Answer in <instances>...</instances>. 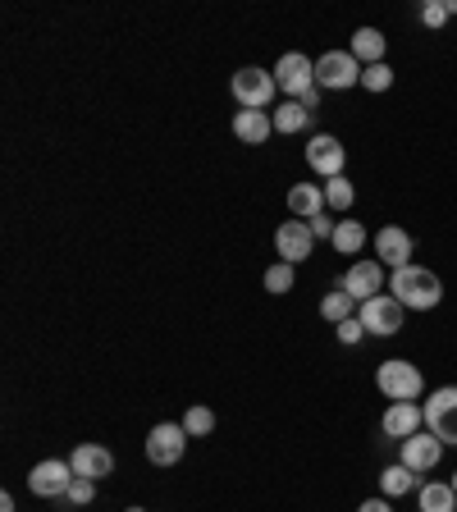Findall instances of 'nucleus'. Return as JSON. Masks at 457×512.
Listing matches in <instances>:
<instances>
[{"label":"nucleus","instance_id":"nucleus-6","mask_svg":"<svg viewBox=\"0 0 457 512\" xmlns=\"http://www.w3.org/2000/svg\"><path fill=\"white\" fill-rule=\"evenodd\" d=\"M275 83H279V92H284V101H302V96L316 87V60H311V55H302V51L279 55Z\"/></svg>","mask_w":457,"mask_h":512},{"label":"nucleus","instance_id":"nucleus-9","mask_svg":"<svg viewBox=\"0 0 457 512\" xmlns=\"http://www.w3.org/2000/svg\"><path fill=\"white\" fill-rule=\"evenodd\" d=\"M339 288L348 298H357V307H362V302H371L375 293H384V266L375 256H362V261H352V266L343 270Z\"/></svg>","mask_w":457,"mask_h":512},{"label":"nucleus","instance_id":"nucleus-27","mask_svg":"<svg viewBox=\"0 0 457 512\" xmlns=\"http://www.w3.org/2000/svg\"><path fill=\"white\" fill-rule=\"evenodd\" d=\"M288 288H293V266H288V261H275V266L266 270V293H275V298H284Z\"/></svg>","mask_w":457,"mask_h":512},{"label":"nucleus","instance_id":"nucleus-12","mask_svg":"<svg viewBox=\"0 0 457 512\" xmlns=\"http://www.w3.org/2000/svg\"><path fill=\"white\" fill-rule=\"evenodd\" d=\"M307 165L320 179H339L343 165H348V151H343V142L334 138V133H316V138L307 142Z\"/></svg>","mask_w":457,"mask_h":512},{"label":"nucleus","instance_id":"nucleus-3","mask_svg":"<svg viewBox=\"0 0 457 512\" xmlns=\"http://www.w3.org/2000/svg\"><path fill=\"white\" fill-rule=\"evenodd\" d=\"M229 87H234L238 110H270L275 106V96H279L275 69H261V64H243Z\"/></svg>","mask_w":457,"mask_h":512},{"label":"nucleus","instance_id":"nucleus-8","mask_svg":"<svg viewBox=\"0 0 457 512\" xmlns=\"http://www.w3.org/2000/svg\"><path fill=\"white\" fill-rule=\"evenodd\" d=\"M188 430H183V421L174 426V421H160V426H151L147 435V462H156V467H174V462H183V453H188Z\"/></svg>","mask_w":457,"mask_h":512},{"label":"nucleus","instance_id":"nucleus-7","mask_svg":"<svg viewBox=\"0 0 457 512\" xmlns=\"http://www.w3.org/2000/svg\"><path fill=\"white\" fill-rule=\"evenodd\" d=\"M403 302L394 298V293H375L371 302H362L357 307V316H362L366 334H375V339H394L398 330H403Z\"/></svg>","mask_w":457,"mask_h":512},{"label":"nucleus","instance_id":"nucleus-5","mask_svg":"<svg viewBox=\"0 0 457 512\" xmlns=\"http://www.w3.org/2000/svg\"><path fill=\"white\" fill-rule=\"evenodd\" d=\"M426 430L435 439H444L448 444H457V384H439V389H430L426 403Z\"/></svg>","mask_w":457,"mask_h":512},{"label":"nucleus","instance_id":"nucleus-19","mask_svg":"<svg viewBox=\"0 0 457 512\" xmlns=\"http://www.w3.org/2000/svg\"><path fill=\"white\" fill-rule=\"evenodd\" d=\"M348 51L357 55V64H362V69H371V64H384L389 42H384L380 28H357V32H352V42H348Z\"/></svg>","mask_w":457,"mask_h":512},{"label":"nucleus","instance_id":"nucleus-26","mask_svg":"<svg viewBox=\"0 0 457 512\" xmlns=\"http://www.w3.org/2000/svg\"><path fill=\"white\" fill-rule=\"evenodd\" d=\"M183 430H188L192 439H206L215 430V412L211 407H202V403H192L188 412H183Z\"/></svg>","mask_w":457,"mask_h":512},{"label":"nucleus","instance_id":"nucleus-36","mask_svg":"<svg viewBox=\"0 0 457 512\" xmlns=\"http://www.w3.org/2000/svg\"><path fill=\"white\" fill-rule=\"evenodd\" d=\"M448 485H453V494H457V471H453V480H448Z\"/></svg>","mask_w":457,"mask_h":512},{"label":"nucleus","instance_id":"nucleus-16","mask_svg":"<svg viewBox=\"0 0 457 512\" xmlns=\"http://www.w3.org/2000/svg\"><path fill=\"white\" fill-rule=\"evenodd\" d=\"M69 467H74V476L106 480L110 471H115V453H110L106 444H78L74 453H69Z\"/></svg>","mask_w":457,"mask_h":512},{"label":"nucleus","instance_id":"nucleus-4","mask_svg":"<svg viewBox=\"0 0 457 512\" xmlns=\"http://www.w3.org/2000/svg\"><path fill=\"white\" fill-rule=\"evenodd\" d=\"M316 87L320 92H348V87H362V64L352 51H325L316 60Z\"/></svg>","mask_w":457,"mask_h":512},{"label":"nucleus","instance_id":"nucleus-28","mask_svg":"<svg viewBox=\"0 0 457 512\" xmlns=\"http://www.w3.org/2000/svg\"><path fill=\"white\" fill-rule=\"evenodd\" d=\"M362 87L366 92H389V87H394V69H389V64H371V69H362Z\"/></svg>","mask_w":457,"mask_h":512},{"label":"nucleus","instance_id":"nucleus-14","mask_svg":"<svg viewBox=\"0 0 457 512\" xmlns=\"http://www.w3.org/2000/svg\"><path fill=\"white\" fill-rule=\"evenodd\" d=\"M421 426H426V407H421V403H389V407H384V416H380V430L389 439H398V444H403V439H412Z\"/></svg>","mask_w":457,"mask_h":512},{"label":"nucleus","instance_id":"nucleus-29","mask_svg":"<svg viewBox=\"0 0 457 512\" xmlns=\"http://www.w3.org/2000/svg\"><path fill=\"white\" fill-rule=\"evenodd\" d=\"M96 499V480L87 476H74V485H69V494H64V503H74V508H87V503Z\"/></svg>","mask_w":457,"mask_h":512},{"label":"nucleus","instance_id":"nucleus-1","mask_svg":"<svg viewBox=\"0 0 457 512\" xmlns=\"http://www.w3.org/2000/svg\"><path fill=\"white\" fill-rule=\"evenodd\" d=\"M398 302H403L407 311H435L439 302H444V279L435 275L430 266H403L394 270V288H389Z\"/></svg>","mask_w":457,"mask_h":512},{"label":"nucleus","instance_id":"nucleus-23","mask_svg":"<svg viewBox=\"0 0 457 512\" xmlns=\"http://www.w3.org/2000/svg\"><path fill=\"white\" fill-rule=\"evenodd\" d=\"M334 252L339 256H362L366 247V224L362 220H339V229H334Z\"/></svg>","mask_w":457,"mask_h":512},{"label":"nucleus","instance_id":"nucleus-18","mask_svg":"<svg viewBox=\"0 0 457 512\" xmlns=\"http://www.w3.org/2000/svg\"><path fill=\"white\" fill-rule=\"evenodd\" d=\"M270 133H275V119H270V110H238V115H234V138L247 142V147H261V142H270Z\"/></svg>","mask_w":457,"mask_h":512},{"label":"nucleus","instance_id":"nucleus-31","mask_svg":"<svg viewBox=\"0 0 457 512\" xmlns=\"http://www.w3.org/2000/svg\"><path fill=\"white\" fill-rule=\"evenodd\" d=\"M334 334H339V343H362V339H366L362 316H348L343 325H334Z\"/></svg>","mask_w":457,"mask_h":512},{"label":"nucleus","instance_id":"nucleus-2","mask_svg":"<svg viewBox=\"0 0 457 512\" xmlns=\"http://www.w3.org/2000/svg\"><path fill=\"white\" fill-rule=\"evenodd\" d=\"M375 384H380V394L389 403H421L426 398V375L407 357H389V362L375 366Z\"/></svg>","mask_w":457,"mask_h":512},{"label":"nucleus","instance_id":"nucleus-34","mask_svg":"<svg viewBox=\"0 0 457 512\" xmlns=\"http://www.w3.org/2000/svg\"><path fill=\"white\" fill-rule=\"evenodd\" d=\"M302 106H307V110H316V106H320V87H311V92L302 96Z\"/></svg>","mask_w":457,"mask_h":512},{"label":"nucleus","instance_id":"nucleus-37","mask_svg":"<svg viewBox=\"0 0 457 512\" xmlns=\"http://www.w3.org/2000/svg\"><path fill=\"white\" fill-rule=\"evenodd\" d=\"M124 512H147V508H124Z\"/></svg>","mask_w":457,"mask_h":512},{"label":"nucleus","instance_id":"nucleus-17","mask_svg":"<svg viewBox=\"0 0 457 512\" xmlns=\"http://www.w3.org/2000/svg\"><path fill=\"white\" fill-rule=\"evenodd\" d=\"M288 211H293V220H316V215H325L330 206H325V183H293L288 188Z\"/></svg>","mask_w":457,"mask_h":512},{"label":"nucleus","instance_id":"nucleus-35","mask_svg":"<svg viewBox=\"0 0 457 512\" xmlns=\"http://www.w3.org/2000/svg\"><path fill=\"white\" fill-rule=\"evenodd\" d=\"M0 512H19L14 508V494H0Z\"/></svg>","mask_w":457,"mask_h":512},{"label":"nucleus","instance_id":"nucleus-21","mask_svg":"<svg viewBox=\"0 0 457 512\" xmlns=\"http://www.w3.org/2000/svg\"><path fill=\"white\" fill-rule=\"evenodd\" d=\"M270 119H275V133L293 138V133H302V128L311 124V110L302 106V101H279V106L270 110Z\"/></svg>","mask_w":457,"mask_h":512},{"label":"nucleus","instance_id":"nucleus-30","mask_svg":"<svg viewBox=\"0 0 457 512\" xmlns=\"http://www.w3.org/2000/svg\"><path fill=\"white\" fill-rule=\"evenodd\" d=\"M448 19H453V14H448V0H426V5H421V23H426V28H444Z\"/></svg>","mask_w":457,"mask_h":512},{"label":"nucleus","instance_id":"nucleus-10","mask_svg":"<svg viewBox=\"0 0 457 512\" xmlns=\"http://www.w3.org/2000/svg\"><path fill=\"white\" fill-rule=\"evenodd\" d=\"M69 485H74V467L64 458H46L28 471V490L37 494V499H64Z\"/></svg>","mask_w":457,"mask_h":512},{"label":"nucleus","instance_id":"nucleus-25","mask_svg":"<svg viewBox=\"0 0 457 512\" xmlns=\"http://www.w3.org/2000/svg\"><path fill=\"white\" fill-rule=\"evenodd\" d=\"M352 202H357V188H352L348 174H339V179H325V206H330V211H348Z\"/></svg>","mask_w":457,"mask_h":512},{"label":"nucleus","instance_id":"nucleus-20","mask_svg":"<svg viewBox=\"0 0 457 512\" xmlns=\"http://www.w3.org/2000/svg\"><path fill=\"white\" fill-rule=\"evenodd\" d=\"M421 490V476H416L412 467H403V462H394V467L380 471V494L384 499H403V494Z\"/></svg>","mask_w":457,"mask_h":512},{"label":"nucleus","instance_id":"nucleus-15","mask_svg":"<svg viewBox=\"0 0 457 512\" xmlns=\"http://www.w3.org/2000/svg\"><path fill=\"white\" fill-rule=\"evenodd\" d=\"M375 261L380 266H412V234L407 229H398V224H384L380 234H375Z\"/></svg>","mask_w":457,"mask_h":512},{"label":"nucleus","instance_id":"nucleus-22","mask_svg":"<svg viewBox=\"0 0 457 512\" xmlns=\"http://www.w3.org/2000/svg\"><path fill=\"white\" fill-rule=\"evenodd\" d=\"M416 503H421V512H457V494L448 480H430V485H421L416 490Z\"/></svg>","mask_w":457,"mask_h":512},{"label":"nucleus","instance_id":"nucleus-13","mask_svg":"<svg viewBox=\"0 0 457 512\" xmlns=\"http://www.w3.org/2000/svg\"><path fill=\"white\" fill-rule=\"evenodd\" d=\"M311 247H316V234H311L307 220H284L275 229V252H279V261H288V266L307 261Z\"/></svg>","mask_w":457,"mask_h":512},{"label":"nucleus","instance_id":"nucleus-32","mask_svg":"<svg viewBox=\"0 0 457 512\" xmlns=\"http://www.w3.org/2000/svg\"><path fill=\"white\" fill-rule=\"evenodd\" d=\"M307 224H311V234L316 238H334V229H339V220H330V211L316 215V220H307Z\"/></svg>","mask_w":457,"mask_h":512},{"label":"nucleus","instance_id":"nucleus-33","mask_svg":"<svg viewBox=\"0 0 457 512\" xmlns=\"http://www.w3.org/2000/svg\"><path fill=\"white\" fill-rule=\"evenodd\" d=\"M357 512H394V503H389V499H384V494H380V499H366Z\"/></svg>","mask_w":457,"mask_h":512},{"label":"nucleus","instance_id":"nucleus-24","mask_svg":"<svg viewBox=\"0 0 457 512\" xmlns=\"http://www.w3.org/2000/svg\"><path fill=\"white\" fill-rule=\"evenodd\" d=\"M320 316L330 320V325H343L348 316H357V298H348L343 288H334V293H325V298H320Z\"/></svg>","mask_w":457,"mask_h":512},{"label":"nucleus","instance_id":"nucleus-11","mask_svg":"<svg viewBox=\"0 0 457 512\" xmlns=\"http://www.w3.org/2000/svg\"><path fill=\"white\" fill-rule=\"evenodd\" d=\"M439 458H444V439H435L430 430H416L412 439H403V444H398V462H403V467H412L416 476H430V471L439 467Z\"/></svg>","mask_w":457,"mask_h":512}]
</instances>
